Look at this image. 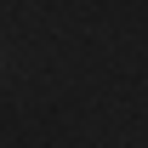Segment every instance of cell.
I'll return each mask as SVG.
<instances>
[{
  "mask_svg": "<svg viewBox=\"0 0 148 148\" xmlns=\"http://www.w3.org/2000/svg\"><path fill=\"white\" fill-rule=\"evenodd\" d=\"M0 69H6V51H0Z\"/></svg>",
  "mask_w": 148,
  "mask_h": 148,
  "instance_id": "cell-1",
  "label": "cell"
}]
</instances>
